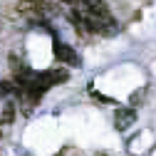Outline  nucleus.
Instances as JSON below:
<instances>
[{
	"instance_id": "obj_3",
	"label": "nucleus",
	"mask_w": 156,
	"mask_h": 156,
	"mask_svg": "<svg viewBox=\"0 0 156 156\" xmlns=\"http://www.w3.org/2000/svg\"><path fill=\"white\" fill-rule=\"evenodd\" d=\"M10 92H15V84H0V99H5Z\"/></svg>"
},
{
	"instance_id": "obj_2",
	"label": "nucleus",
	"mask_w": 156,
	"mask_h": 156,
	"mask_svg": "<svg viewBox=\"0 0 156 156\" xmlns=\"http://www.w3.org/2000/svg\"><path fill=\"white\" fill-rule=\"evenodd\" d=\"M134 122H136V112H134L131 107H122V109H116V116H114V124H116V129H119V131L129 129V126H131Z\"/></svg>"
},
{
	"instance_id": "obj_1",
	"label": "nucleus",
	"mask_w": 156,
	"mask_h": 156,
	"mask_svg": "<svg viewBox=\"0 0 156 156\" xmlns=\"http://www.w3.org/2000/svg\"><path fill=\"white\" fill-rule=\"evenodd\" d=\"M55 57H57V62L69 65V67H80L82 65L80 55H77L69 45H65V42H55Z\"/></svg>"
}]
</instances>
